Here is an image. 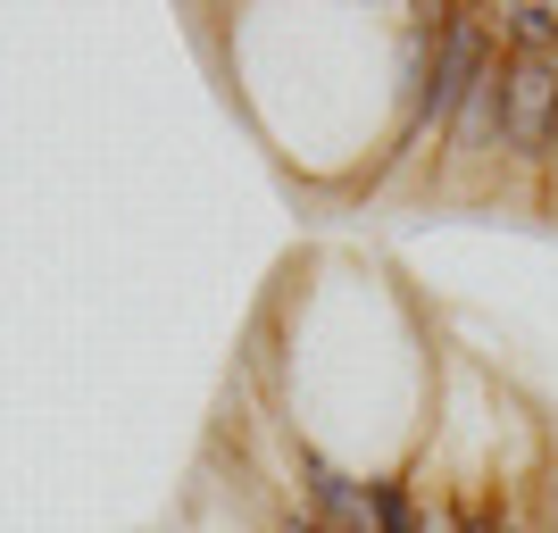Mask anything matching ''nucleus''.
Here are the masks:
<instances>
[{
	"instance_id": "nucleus-1",
	"label": "nucleus",
	"mask_w": 558,
	"mask_h": 533,
	"mask_svg": "<svg viewBox=\"0 0 558 533\" xmlns=\"http://www.w3.org/2000/svg\"><path fill=\"white\" fill-rule=\"evenodd\" d=\"M484 75H492L484 25H475V17H450V25H442V43H434V75L417 84V134H425V125H450Z\"/></svg>"
},
{
	"instance_id": "nucleus-2",
	"label": "nucleus",
	"mask_w": 558,
	"mask_h": 533,
	"mask_svg": "<svg viewBox=\"0 0 558 533\" xmlns=\"http://www.w3.org/2000/svg\"><path fill=\"white\" fill-rule=\"evenodd\" d=\"M500 134L517 150H550L558 142V59H534V50L500 59Z\"/></svg>"
},
{
	"instance_id": "nucleus-3",
	"label": "nucleus",
	"mask_w": 558,
	"mask_h": 533,
	"mask_svg": "<svg viewBox=\"0 0 558 533\" xmlns=\"http://www.w3.org/2000/svg\"><path fill=\"white\" fill-rule=\"evenodd\" d=\"M500 34H509L517 50H534V59H558V9H542V0L500 9Z\"/></svg>"
},
{
	"instance_id": "nucleus-4",
	"label": "nucleus",
	"mask_w": 558,
	"mask_h": 533,
	"mask_svg": "<svg viewBox=\"0 0 558 533\" xmlns=\"http://www.w3.org/2000/svg\"><path fill=\"white\" fill-rule=\"evenodd\" d=\"M492 134H500V68H492L484 84L466 93V109H459V142H466V150H484Z\"/></svg>"
},
{
	"instance_id": "nucleus-5",
	"label": "nucleus",
	"mask_w": 558,
	"mask_h": 533,
	"mask_svg": "<svg viewBox=\"0 0 558 533\" xmlns=\"http://www.w3.org/2000/svg\"><path fill=\"white\" fill-rule=\"evenodd\" d=\"M466 533H517L509 517H492V509H466Z\"/></svg>"
},
{
	"instance_id": "nucleus-6",
	"label": "nucleus",
	"mask_w": 558,
	"mask_h": 533,
	"mask_svg": "<svg viewBox=\"0 0 558 533\" xmlns=\"http://www.w3.org/2000/svg\"><path fill=\"white\" fill-rule=\"evenodd\" d=\"M425 533H466V509H434V517H425Z\"/></svg>"
}]
</instances>
